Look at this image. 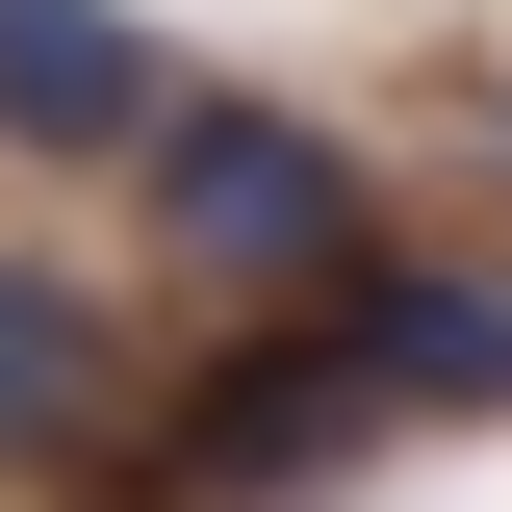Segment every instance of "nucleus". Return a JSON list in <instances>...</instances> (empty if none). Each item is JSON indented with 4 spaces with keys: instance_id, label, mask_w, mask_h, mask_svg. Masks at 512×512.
Returning a JSON list of instances; mask_svg holds the SVG:
<instances>
[{
    "instance_id": "4",
    "label": "nucleus",
    "mask_w": 512,
    "mask_h": 512,
    "mask_svg": "<svg viewBox=\"0 0 512 512\" xmlns=\"http://www.w3.org/2000/svg\"><path fill=\"white\" fill-rule=\"evenodd\" d=\"M77 410H103V333H77V282H26V256H0V461H52Z\"/></svg>"
},
{
    "instance_id": "1",
    "label": "nucleus",
    "mask_w": 512,
    "mask_h": 512,
    "mask_svg": "<svg viewBox=\"0 0 512 512\" xmlns=\"http://www.w3.org/2000/svg\"><path fill=\"white\" fill-rule=\"evenodd\" d=\"M128 180H154V231H180L205 282H333V256H359V154L282 128V103H154Z\"/></svg>"
},
{
    "instance_id": "3",
    "label": "nucleus",
    "mask_w": 512,
    "mask_h": 512,
    "mask_svg": "<svg viewBox=\"0 0 512 512\" xmlns=\"http://www.w3.org/2000/svg\"><path fill=\"white\" fill-rule=\"evenodd\" d=\"M333 384H359V410H512V282H384V256H359Z\"/></svg>"
},
{
    "instance_id": "2",
    "label": "nucleus",
    "mask_w": 512,
    "mask_h": 512,
    "mask_svg": "<svg viewBox=\"0 0 512 512\" xmlns=\"http://www.w3.org/2000/svg\"><path fill=\"white\" fill-rule=\"evenodd\" d=\"M154 103H180L154 26H103V0H0V154H128Z\"/></svg>"
}]
</instances>
